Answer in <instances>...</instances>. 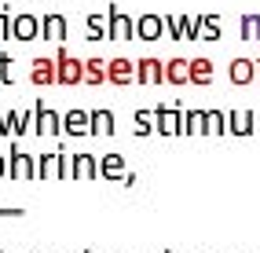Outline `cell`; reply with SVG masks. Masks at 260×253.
<instances>
[{"label":"cell","instance_id":"obj_1","mask_svg":"<svg viewBox=\"0 0 260 253\" xmlns=\"http://www.w3.org/2000/svg\"><path fill=\"white\" fill-rule=\"evenodd\" d=\"M55 74H59V84H66V88L84 84V62L74 59L66 48H59V52H55Z\"/></svg>","mask_w":260,"mask_h":253},{"label":"cell","instance_id":"obj_2","mask_svg":"<svg viewBox=\"0 0 260 253\" xmlns=\"http://www.w3.org/2000/svg\"><path fill=\"white\" fill-rule=\"evenodd\" d=\"M8 176L11 180H37V158L26 154L22 147L8 150Z\"/></svg>","mask_w":260,"mask_h":253},{"label":"cell","instance_id":"obj_3","mask_svg":"<svg viewBox=\"0 0 260 253\" xmlns=\"http://www.w3.org/2000/svg\"><path fill=\"white\" fill-rule=\"evenodd\" d=\"M107 41H136V19H128L114 4L107 11Z\"/></svg>","mask_w":260,"mask_h":253},{"label":"cell","instance_id":"obj_4","mask_svg":"<svg viewBox=\"0 0 260 253\" xmlns=\"http://www.w3.org/2000/svg\"><path fill=\"white\" fill-rule=\"evenodd\" d=\"M11 41H22V44L41 41V19H37V15H29V11L11 15Z\"/></svg>","mask_w":260,"mask_h":253},{"label":"cell","instance_id":"obj_5","mask_svg":"<svg viewBox=\"0 0 260 253\" xmlns=\"http://www.w3.org/2000/svg\"><path fill=\"white\" fill-rule=\"evenodd\" d=\"M33 125H37V136H59L62 132V114H55L51 107H44L37 99V107H33Z\"/></svg>","mask_w":260,"mask_h":253},{"label":"cell","instance_id":"obj_6","mask_svg":"<svg viewBox=\"0 0 260 253\" xmlns=\"http://www.w3.org/2000/svg\"><path fill=\"white\" fill-rule=\"evenodd\" d=\"M180 129H183V114L180 110L154 107V132H161V136H176Z\"/></svg>","mask_w":260,"mask_h":253},{"label":"cell","instance_id":"obj_7","mask_svg":"<svg viewBox=\"0 0 260 253\" xmlns=\"http://www.w3.org/2000/svg\"><path fill=\"white\" fill-rule=\"evenodd\" d=\"M107 81L117 84V88H128V84L136 81V62H128V59H110V62H107Z\"/></svg>","mask_w":260,"mask_h":253},{"label":"cell","instance_id":"obj_8","mask_svg":"<svg viewBox=\"0 0 260 253\" xmlns=\"http://www.w3.org/2000/svg\"><path fill=\"white\" fill-rule=\"evenodd\" d=\"M62 132L66 136H88L92 132V114H84V110H66L62 114Z\"/></svg>","mask_w":260,"mask_h":253},{"label":"cell","instance_id":"obj_9","mask_svg":"<svg viewBox=\"0 0 260 253\" xmlns=\"http://www.w3.org/2000/svg\"><path fill=\"white\" fill-rule=\"evenodd\" d=\"M161 33H165L161 15H140L136 19V41H161Z\"/></svg>","mask_w":260,"mask_h":253},{"label":"cell","instance_id":"obj_10","mask_svg":"<svg viewBox=\"0 0 260 253\" xmlns=\"http://www.w3.org/2000/svg\"><path fill=\"white\" fill-rule=\"evenodd\" d=\"M66 29H70V26H66V19L51 11V15H44V19H41V41L62 44V41H66Z\"/></svg>","mask_w":260,"mask_h":253},{"label":"cell","instance_id":"obj_11","mask_svg":"<svg viewBox=\"0 0 260 253\" xmlns=\"http://www.w3.org/2000/svg\"><path fill=\"white\" fill-rule=\"evenodd\" d=\"M125 154H99V180H110V183H121L125 176Z\"/></svg>","mask_w":260,"mask_h":253},{"label":"cell","instance_id":"obj_12","mask_svg":"<svg viewBox=\"0 0 260 253\" xmlns=\"http://www.w3.org/2000/svg\"><path fill=\"white\" fill-rule=\"evenodd\" d=\"M136 81L140 84H161L165 81V62L161 59H140L136 62Z\"/></svg>","mask_w":260,"mask_h":253},{"label":"cell","instance_id":"obj_13","mask_svg":"<svg viewBox=\"0 0 260 253\" xmlns=\"http://www.w3.org/2000/svg\"><path fill=\"white\" fill-rule=\"evenodd\" d=\"M29 81L37 84V88H48V84H59V74H55V59H33Z\"/></svg>","mask_w":260,"mask_h":253},{"label":"cell","instance_id":"obj_14","mask_svg":"<svg viewBox=\"0 0 260 253\" xmlns=\"http://www.w3.org/2000/svg\"><path fill=\"white\" fill-rule=\"evenodd\" d=\"M74 158V180H99V158L95 154H70Z\"/></svg>","mask_w":260,"mask_h":253},{"label":"cell","instance_id":"obj_15","mask_svg":"<svg viewBox=\"0 0 260 253\" xmlns=\"http://www.w3.org/2000/svg\"><path fill=\"white\" fill-rule=\"evenodd\" d=\"M88 136H114V114L110 110H92V132Z\"/></svg>","mask_w":260,"mask_h":253},{"label":"cell","instance_id":"obj_16","mask_svg":"<svg viewBox=\"0 0 260 253\" xmlns=\"http://www.w3.org/2000/svg\"><path fill=\"white\" fill-rule=\"evenodd\" d=\"M165 81L169 84H187L190 81V62H183V59L165 62Z\"/></svg>","mask_w":260,"mask_h":253},{"label":"cell","instance_id":"obj_17","mask_svg":"<svg viewBox=\"0 0 260 253\" xmlns=\"http://www.w3.org/2000/svg\"><path fill=\"white\" fill-rule=\"evenodd\" d=\"M84 84H92V88L107 84V62H103V59H88V62H84Z\"/></svg>","mask_w":260,"mask_h":253},{"label":"cell","instance_id":"obj_18","mask_svg":"<svg viewBox=\"0 0 260 253\" xmlns=\"http://www.w3.org/2000/svg\"><path fill=\"white\" fill-rule=\"evenodd\" d=\"M59 176V150L55 154H37V180H51Z\"/></svg>","mask_w":260,"mask_h":253},{"label":"cell","instance_id":"obj_19","mask_svg":"<svg viewBox=\"0 0 260 253\" xmlns=\"http://www.w3.org/2000/svg\"><path fill=\"white\" fill-rule=\"evenodd\" d=\"M11 121V136H26V129L33 125V110H8Z\"/></svg>","mask_w":260,"mask_h":253},{"label":"cell","instance_id":"obj_20","mask_svg":"<svg viewBox=\"0 0 260 253\" xmlns=\"http://www.w3.org/2000/svg\"><path fill=\"white\" fill-rule=\"evenodd\" d=\"M84 29H88V41H107V15H88Z\"/></svg>","mask_w":260,"mask_h":253},{"label":"cell","instance_id":"obj_21","mask_svg":"<svg viewBox=\"0 0 260 253\" xmlns=\"http://www.w3.org/2000/svg\"><path fill=\"white\" fill-rule=\"evenodd\" d=\"M190 81H194V84H209L213 81V62L194 59V62H190Z\"/></svg>","mask_w":260,"mask_h":253},{"label":"cell","instance_id":"obj_22","mask_svg":"<svg viewBox=\"0 0 260 253\" xmlns=\"http://www.w3.org/2000/svg\"><path fill=\"white\" fill-rule=\"evenodd\" d=\"M154 132V114H147V110H136V136H150Z\"/></svg>","mask_w":260,"mask_h":253},{"label":"cell","instance_id":"obj_23","mask_svg":"<svg viewBox=\"0 0 260 253\" xmlns=\"http://www.w3.org/2000/svg\"><path fill=\"white\" fill-rule=\"evenodd\" d=\"M180 22V41H194L198 33H202V22L198 19H176Z\"/></svg>","mask_w":260,"mask_h":253},{"label":"cell","instance_id":"obj_24","mask_svg":"<svg viewBox=\"0 0 260 253\" xmlns=\"http://www.w3.org/2000/svg\"><path fill=\"white\" fill-rule=\"evenodd\" d=\"M205 114H183V129L180 132H194V129H205Z\"/></svg>","mask_w":260,"mask_h":253},{"label":"cell","instance_id":"obj_25","mask_svg":"<svg viewBox=\"0 0 260 253\" xmlns=\"http://www.w3.org/2000/svg\"><path fill=\"white\" fill-rule=\"evenodd\" d=\"M11 55H0V84H11L15 81V74H11Z\"/></svg>","mask_w":260,"mask_h":253},{"label":"cell","instance_id":"obj_26","mask_svg":"<svg viewBox=\"0 0 260 253\" xmlns=\"http://www.w3.org/2000/svg\"><path fill=\"white\" fill-rule=\"evenodd\" d=\"M8 37H11V15L0 8V41H8Z\"/></svg>","mask_w":260,"mask_h":253},{"label":"cell","instance_id":"obj_27","mask_svg":"<svg viewBox=\"0 0 260 253\" xmlns=\"http://www.w3.org/2000/svg\"><path fill=\"white\" fill-rule=\"evenodd\" d=\"M231 77L235 81H249V62H235L231 66Z\"/></svg>","mask_w":260,"mask_h":253},{"label":"cell","instance_id":"obj_28","mask_svg":"<svg viewBox=\"0 0 260 253\" xmlns=\"http://www.w3.org/2000/svg\"><path fill=\"white\" fill-rule=\"evenodd\" d=\"M202 33L205 41H216V19H202Z\"/></svg>","mask_w":260,"mask_h":253},{"label":"cell","instance_id":"obj_29","mask_svg":"<svg viewBox=\"0 0 260 253\" xmlns=\"http://www.w3.org/2000/svg\"><path fill=\"white\" fill-rule=\"evenodd\" d=\"M0 216H4V220H19V216H26V209H15V206H4V209H0Z\"/></svg>","mask_w":260,"mask_h":253},{"label":"cell","instance_id":"obj_30","mask_svg":"<svg viewBox=\"0 0 260 253\" xmlns=\"http://www.w3.org/2000/svg\"><path fill=\"white\" fill-rule=\"evenodd\" d=\"M205 121H209L205 129H213V132H220V129H223V117H220L216 110H213V114H205Z\"/></svg>","mask_w":260,"mask_h":253},{"label":"cell","instance_id":"obj_31","mask_svg":"<svg viewBox=\"0 0 260 253\" xmlns=\"http://www.w3.org/2000/svg\"><path fill=\"white\" fill-rule=\"evenodd\" d=\"M0 136H11V121H8V110H0Z\"/></svg>","mask_w":260,"mask_h":253},{"label":"cell","instance_id":"obj_32","mask_svg":"<svg viewBox=\"0 0 260 253\" xmlns=\"http://www.w3.org/2000/svg\"><path fill=\"white\" fill-rule=\"evenodd\" d=\"M121 183H125V187H136V183H140V176H136V173H125V176H121Z\"/></svg>","mask_w":260,"mask_h":253},{"label":"cell","instance_id":"obj_33","mask_svg":"<svg viewBox=\"0 0 260 253\" xmlns=\"http://www.w3.org/2000/svg\"><path fill=\"white\" fill-rule=\"evenodd\" d=\"M4 176H8V158L0 154V180H4Z\"/></svg>","mask_w":260,"mask_h":253},{"label":"cell","instance_id":"obj_34","mask_svg":"<svg viewBox=\"0 0 260 253\" xmlns=\"http://www.w3.org/2000/svg\"><path fill=\"white\" fill-rule=\"evenodd\" d=\"M165 253H172V249H165Z\"/></svg>","mask_w":260,"mask_h":253}]
</instances>
